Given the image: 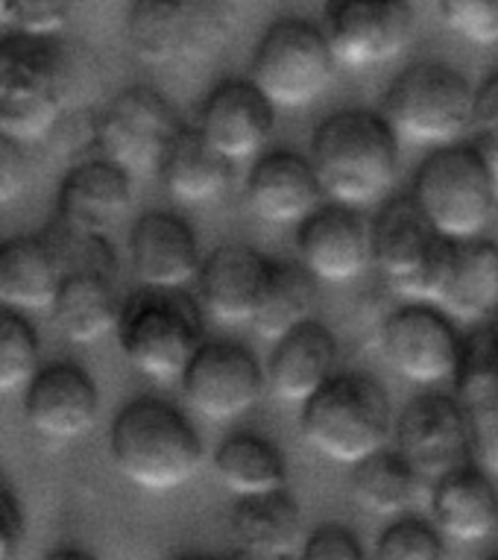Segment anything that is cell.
I'll list each match as a JSON object with an SVG mask.
<instances>
[{
	"instance_id": "obj_33",
	"label": "cell",
	"mask_w": 498,
	"mask_h": 560,
	"mask_svg": "<svg viewBox=\"0 0 498 560\" xmlns=\"http://www.w3.org/2000/svg\"><path fill=\"white\" fill-rule=\"evenodd\" d=\"M214 472L235 497L285 487L287 464L276 443L259 434H232L214 452Z\"/></svg>"
},
{
	"instance_id": "obj_24",
	"label": "cell",
	"mask_w": 498,
	"mask_h": 560,
	"mask_svg": "<svg viewBox=\"0 0 498 560\" xmlns=\"http://www.w3.org/2000/svg\"><path fill=\"white\" fill-rule=\"evenodd\" d=\"M240 558H287L303 546V508L287 487L238 497L229 511Z\"/></svg>"
},
{
	"instance_id": "obj_43",
	"label": "cell",
	"mask_w": 498,
	"mask_h": 560,
	"mask_svg": "<svg viewBox=\"0 0 498 560\" xmlns=\"http://www.w3.org/2000/svg\"><path fill=\"white\" fill-rule=\"evenodd\" d=\"M472 148L478 150V156L484 159V165H487L489 176H493V183H496L498 188V127L475 129V141H472Z\"/></svg>"
},
{
	"instance_id": "obj_25",
	"label": "cell",
	"mask_w": 498,
	"mask_h": 560,
	"mask_svg": "<svg viewBox=\"0 0 498 560\" xmlns=\"http://www.w3.org/2000/svg\"><path fill=\"white\" fill-rule=\"evenodd\" d=\"M337 364V340L320 320H305L276 340L268 364V385L278 402L303 405Z\"/></svg>"
},
{
	"instance_id": "obj_14",
	"label": "cell",
	"mask_w": 498,
	"mask_h": 560,
	"mask_svg": "<svg viewBox=\"0 0 498 560\" xmlns=\"http://www.w3.org/2000/svg\"><path fill=\"white\" fill-rule=\"evenodd\" d=\"M396 450L414 464L423 481H437L470 464L475 434L461 396H414L396 420Z\"/></svg>"
},
{
	"instance_id": "obj_20",
	"label": "cell",
	"mask_w": 498,
	"mask_h": 560,
	"mask_svg": "<svg viewBox=\"0 0 498 560\" xmlns=\"http://www.w3.org/2000/svg\"><path fill=\"white\" fill-rule=\"evenodd\" d=\"M323 194L315 162L287 150L264 153L244 183L249 212L268 223H303L323 206Z\"/></svg>"
},
{
	"instance_id": "obj_18",
	"label": "cell",
	"mask_w": 498,
	"mask_h": 560,
	"mask_svg": "<svg viewBox=\"0 0 498 560\" xmlns=\"http://www.w3.org/2000/svg\"><path fill=\"white\" fill-rule=\"evenodd\" d=\"M132 179L106 156L74 165L56 191V221L76 232L109 235L132 209Z\"/></svg>"
},
{
	"instance_id": "obj_3",
	"label": "cell",
	"mask_w": 498,
	"mask_h": 560,
	"mask_svg": "<svg viewBox=\"0 0 498 560\" xmlns=\"http://www.w3.org/2000/svg\"><path fill=\"white\" fill-rule=\"evenodd\" d=\"M299 408L303 441L323 458L349 467L381 450L396 425L384 385L360 370L332 373Z\"/></svg>"
},
{
	"instance_id": "obj_11",
	"label": "cell",
	"mask_w": 498,
	"mask_h": 560,
	"mask_svg": "<svg viewBox=\"0 0 498 560\" xmlns=\"http://www.w3.org/2000/svg\"><path fill=\"white\" fill-rule=\"evenodd\" d=\"M182 127L179 112L165 94L150 85H132L115 94L97 115L94 148L127 174L153 176Z\"/></svg>"
},
{
	"instance_id": "obj_6",
	"label": "cell",
	"mask_w": 498,
	"mask_h": 560,
	"mask_svg": "<svg viewBox=\"0 0 498 560\" xmlns=\"http://www.w3.org/2000/svg\"><path fill=\"white\" fill-rule=\"evenodd\" d=\"M229 0H135L127 15L132 54L147 65L205 62L229 45Z\"/></svg>"
},
{
	"instance_id": "obj_5",
	"label": "cell",
	"mask_w": 498,
	"mask_h": 560,
	"mask_svg": "<svg viewBox=\"0 0 498 560\" xmlns=\"http://www.w3.org/2000/svg\"><path fill=\"white\" fill-rule=\"evenodd\" d=\"M369 256L396 294L437 303L452 276L454 241L437 230L416 197H390L369 230Z\"/></svg>"
},
{
	"instance_id": "obj_28",
	"label": "cell",
	"mask_w": 498,
	"mask_h": 560,
	"mask_svg": "<svg viewBox=\"0 0 498 560\" xmlns=\"http://www.w3.org/2000/svg\"><path fill=\"white\" fill-rule=\"evenodd\" d=\"M62 279L66 270L45 232L3 241L0 303L15 308H50Z\"/></svg>"
},
{
	"instance_id": "obj_29",
	"label": "cell",
	"mask_w": 498,
	"mask_h": 560,
	"mask_svg": "<svg viewBox=\"0 0 498 560\" xmlns=\"http://www.w3.org/2000/svg\"><path fill=\"white\" fill-rule=\"evenodd\" d=\"M232 159L209 144L197 127H182L158 167L162 185L182 202H209L232 185Z\"/></svg>"
},
{
	"instance_id": "obj_19",
	"label": "cell",
	"mask_w": 498,
	"mask_h": 560,
	"mask_svg": "<svg viewBox=\"0 0 498 560\" xmlns=\"http://www.w3.org/2000/svg\"><path fill=\"white\" fill-rule=\"evenodd\" d=\"M296 249L299 261L329 285L352 282L372 258L367 226L346 202H329L308 214L296 232Z\"/></svg>"
},
{
	"instance_id": "obj_12",
	"label": "cell",
	"mask_w": 498,
	"mask_h": 560,
	"mask_svg": "<svg viewBox=\"0 0 498 560\" xmlns=\"http://www.w3.org/2000/svg\"><path fill=\"white\" fill-rule=\"evenodd\" d=\"M323 30L346 68H379L407 50L416 12L407 0H325Z\"/></svg>"
},
{
	"instance_id": "obj_4",
	"label": "cell",
	"mask_w": 498,
	"mask_h": 560,
	"mask_svg": "<svg viewBox=\"0 0 498 560\" xmlns=\"http://www.w3.org/2000/svg\"><path fill=\"white\" fill-rule=\"evenodd\" d=\"M203 305L182 288H141L123 300L118 320L120 352L153 382L182 378L188 361L203 347Z\"/></svg>"
},
{
	"instance_id": "obj_9",
	"label": "cell",
	"mask_w": 498,
	"mask_h": 560,
	"mask_svg": "<svg viewBox=\"0 0 498 560\" xmlns=\"http://www.w3.org/2000/svg\"><path fill=\"white\" fill-rule=\"evenodd\" d=\"M414 197L446 238H475L496 214L498 188L475 148H446L425 156L414 176Z\"/></svg>"
},
{
	"instance_id": "obj_36",
	"label": "cell",
	"mask_w": 498,
	"mask_h": 560,
	"mask_svg": "<svg viewBox=\"0 0 498 560\" xmlns=\"http://www.w3.org/2000/svg\"><path fill=\"white\" fill-rule=\"evenodd\" d=\"M376 555L381 560H443V532L419 516H402L379 534Z\"/></svg>"
},
{
	"instance_id": "obj_39",
	"label": "cell",
	"mask_w": 498,
	"mask_h": 560,
	"mask_svg": "<svg viewBox=\"0 0 498 560\" xmlns=\"http://www.w3.org/2000/svg\"><path fill=\"white\" fill-rule=\"evenodd\" d=\"M305 560H364L358 534L346 525L325 523L317 525L315 532L303 540Z\"/></svg>"
},
{
	"instance_id": "obj_34",
	"label": "cell",
	"mask_w": 498,
	"mask_h": 560,
	"mask_svg": "<svg viewBox=\"0 0 498 560\" xmlns=\"http://www.w3.org/2000/svg\"><path fill=\"white\" fill-rule=\"evenodd\" d=\"M38 349L36 326L15 305H0V394L27 387L38 370Z\"/></svg>"
},
{
	"instance_id": "obj_42",
	"label": "cell",
	"mask_w": 498,
	"mask_h": 560,
	"mask_svg": "<svg viewBox=\"0 0 498 560\" xmlns=\"http://www.w3.org/2000/svg\"><path fill=\"white\" fill-rule=\"evenodd\" d=\"M493 127H498V71L475 89V103H472V129Z\"/></svg>"
},
{
	"instance_id": "obj_10",
	"label": "cell",
	"mask_w": 498,
	"mask_h": 560,
	"mask_svg": "<svg viewBox=\"0 0 498 560\" xmlns=\"http://www.w3.org/2000/svg\"><path fill=\"white\" fill-rule=\"evenodd\" d=\"M334 62L323 27L305 19H278L256 45L249 80L276 103V109H299L329 89Z\"/></svg>"
},
{
	"instance_id": "obj_46",
	"label": "cell",
	"mask_w": 498,
	"mask_h": 560,
	"mask_svg": "<svg viewBox=\"0 0 498 560\" xmlns=\"http://www.w3.org/2000/svg\"><path fill=\"white\" fill-rule=\"evenodd\" d=\"M0 273H3V241H0Z\"/></svg>"
},
{
	"instance_id": "obj_8",
	"label": "cell",
	"mask_w": 498,
	"mask_h": 560,
	"mask_svg": "<svg viewBox=\"0 0 498 560\" xmlns=\"http://www.w3.org/2000/svg\"><path fill=\"white\" fill-rule=\"evenodd\" d=\"M470 80L443 62L405 68L384 94V118L414 144H452L472 127Z\"/></svg>"
},
{
	"instance_id": "obj_30",
	"label": "cell",
	"mask_w": 498,
	"mask_h": 560,
	"mask_svg": "<svg viewBox=\"0 0 498 560\" xmlns=\"http://www.w3.org/2000/svg\"><path fill=\"white\" fill-rule=\"evenodd\" d=\"M449 317L478 323L498 312V244L489 238L454 241L452 276L437 300Z\"/></svg>"
},
{
	"instance_id": "obj_7",
	"label": "cell",
	"mask_w": 498,
	"mask_h": 560,
	"mask_svg": "<svg viewBox=\"0 0 498 560\" xmlns=\"http://www.w3.org/2000/svg\"><path fill=\"white\" fill-rule=\"evenodd\" d=\"M62 115L56 38L24 33L0 38V132L24 144L45 141Z\"/></svg>"
},
{
	"instance_id": "obj_15",
	"label": "cell",
	"mask_w": 498,
	"mask_h": 560,
	"mask_svg": "<svg viewBox=\"0 0 498 560\" xmlns=\"http://www.w3.org/2000/svg\"><path fill=\"white\" fill-rule=\"evenodd\" d=\"M179 382L185 399L197 413L223 423L247 413L259 402L268 373L247 347L232 340H214L197 349Z\"/></svg>"
},
{
	"instance_id": "obj_32",
	"label": "cell",
	"mask_w": 498,
	"mask_h": 560,
	"mask_svg": "<svg viewBox=\"0 0 498 560\" xmlns=\"http://www.w3.org/2000/svg\"><path fill=\"white\" fill-rule=\"evenodd\" d=\"M352 497L369 514H402L419 493L423 476L399 450H376L352 464Z\"/></svg>"
},
{
	"instance_id": "obj_1",
	"label": "cell",
	"mask_w": 498,
	"mask_h": 560,
	"mask_svg": "<svg viewBox=\"0 0 498 560\" xmlns=\"http://www.w3.org/2000/svg\"><path fill=\"white\" fill-rule=\"evenodd\" d=\"M109 452L127 481L150 493L188 485L203 467V441L176 405L139 396L115 413Z\"/></svg>"
},
{
	"instance_id": "obj_16",
	"label": "cell",
	"mask_w": 498,
	"mask_h": 560,
	"mask_svg": "<svg viewBox=\"0 0 498 560\" xmlns=\"http://www.w3.org/2000/svg\"><path fill=\"white\" fill-rule=\"evenodd\" d=\"M100 417V390L76 364L56 361L38 368L24 387V420L38 438L54 443L76 441Z\"/></svg>"
},
{
	"instance_id": "obj_2",
	"label": "cell",
	"mask_w": 498,
	"mask_h": 560,
	"mask_svg": "<svg viewBox=\"0 0 498 560\" xmlns=\"http://www.w3.org/2000/svg\"><path fill=\"white\" fill-rule=\"evenodd\" d=\"M311 162L334 202L367 206L393 191L399 136L379 112L343 109L320 120L311 136Z\"/></svg>"
},
{
	"instance_id": "obj_44",
	"label": "cell",
	"mask_w": 498,
	"mask_h": 560,
	"mask_svg": "<svg viewBox=\"0 0 498 560\" xmlns=\"http://www.w3.org/2000/svg\"><path fill=\"white\" fill-rule=\"evenodd\" d=\"M47 558H54V560H88L92 555H88V551H83V549H66V546H62V549L50 551Z\"/></svg>"
},
{
	"instance_id": "obj_17",
	"label": "cell",
	"mask_w": 498,
	"mask_h": 560,
	"mask_svg": "<svg viewBox=\"0 0 498 560\" xmlns=\"http://www.w3.org/2000/svg\"><path fill=\"white\" fill-rule=\"evenodd\" d=\"M276 127V103L252 80H226L205 97L197 129L232 162L264 150Z\"/></svg>"
},
{
	"instance_id": "obj_38",
	"label": "cell",
	"mask_w": 498,
	"mask_h": 560,
	"mask_svg": "<svg viewBox=\"0 0 498 560\" xmlns=\"http://www.w3.org/2000/svg\"><path fill=\"white\" fill-rule=\"evenodd\" d=\"M76 0H7L3 21L15 33L36 38H56L74 15Z\"/></svg>"
},
{
	"instance_id": "obj_45",
	"label": "cell",
	"mask_w": 498,
	"mask_h": 560,
	"mask_svg": "<svg viewBox=\"0 0 498 560\" xmlns=\"http://www.w3.org/2000/svg\"><path fill=\"white\" fill-rule=\"evenodd\" d=\"M7 15V0H0V19Z\"/></svg>"
},
{
	"instance_id": "obj_37",
	"label": "cell",
	"mask_w": 498,
	"mask_h": 560,
	"mask_svg": "<svg viewBox=\"0 0 498 560\" xmlns=\"http://www.w3.org/2000/svg\"><path fill=\"white\" fill-rule=\"evenodd\" d=\"M452 33L472 45H498V0H434Z\"/></svg>"
},
{
	"instance_id": "obj_31",
	"label": "cell",
	"mask_w": 498,
	"mask_h": 560,
	"mask_svg": "<svg viewBox=\"0 0 498 560\" xmlns=\"http://www.w3.org/2000/svg\"><path fill=\"white\" fill-rule=\"evenodd\" d=\"M317 282L320 279L303 261H273L259 308L252 314V326L259 331V338L276 343L299 323L311 320L317 300H320Z\"/></svg>"
},
{
	"instance_id": "obj_26",
	"label": "cell",
	"mask_w": 498,
	"mask_h": 560,
	"mask_svg": "<svg viewBox=\"0 0 498 560\" xmlns=\"http://www.w3.org/2000/svg\"><path fill=\"white\" fill-rule=\"evenodd\" d=\"M431 516L449 540H487L498 532L496 485L470 460L431 481Z\"/></svg>"
},
{
	"instance_id": "obj_21",
	"label": "cell",
	"mask_w": 498,
	"mask_h": 560,
	"mask_svg": "<svg viewBox=\"0 0 498 560\" xmlns=\"http://www.w3.org/2000/svg\"><path fill=\"white\" fill-rule=\"evenodd\" d=\"M132 273L147 288H185L197 279L203 256L191 223L174 212H144L130 232Z\"/></svg>"
},
{
	"instance_id": "obj_22",
	"label": "cell",
	"mask_w": 498,
	"mask_h": 560,
	"mask_svg": "<svg viewBox=\"0 0 498 560\" xmlns=\"http://www.w3.org/2000/svg\"><path fill=\"white\" fill-rule=\"evenodd\" d=\"M270 265L268 256L244 244H223L209 253L197 273L203 312L223 326L252 323Z\"/></svg>"
},
{
	"instance_id": "obj_13",
	"label": "cell",
	"mask_w": 498,
	"mask_h": 560,
	"mask_svg": "<svg viewBox=\"0 0 498 560\" xmlns=\"http://www.w3.org/2000/svg\"><path fill=\"white\" fill-rule=\"evenodd\" d=\"M381 355L399 376L416 385H440L458 376L463 338L449 314L428 303L402 305L381 323Z\"/></svg>"
},
{
	"instance_id": "obj_35",
	"label": "cell",
	"mask_w": 498,
	"mask_h": 560,
	"mask_svg": "<svg viewBox=\"0 0 498 560\" xmlns=\"http://www.w3.org/2000/svg\"><path fill=\"white\" fill-rule=\"evenodd\" d=\"M56 65H59V92L66 103V115H83L103 94L100 59L92 47L56 42Z\"/></svg>"
},
{
	"instance_id": "obj_27",
	"label": "cell",
	"mask_w": 498,
	"mask_h": 560,
	"mask_svg": "<svg viewBox=\"0 0 498 560\" xmlns=\"http://www.w3.org/2000/svg\"><path fill=\"white\" fill-rule=\"evenodd\" d=\"M118 276L100 270H74L66 273L50 314L56 329L74 343H97L109 331L118 329L120 320Z\"/></svg>"
},
{
	"instance_id": "obj_23",
	"label": "cell",
	"mask_w": 498,
	"mask_h": 560,
	"mask_svg": "<svg viewBox=\"0 0 498 560\" xmlns=\"http://www.w3.org/2000/svg\"><path fill=\"white\" fill-rule=\"evenodd\" d=\"M458 396L472 420L475 450L487 467L498 469V312L478 320V329L463 338Z\"/></svg>"
},
{
	"instance_id": "obj_41",
	"label": "cell",
	"mask_w": 498,
	"mask_h": 560,
	"mask_svg": "<svg viewBox=\"0 0 498 560\" xmlns=\"http://www.w3.org/2000/svg\"><path fill=\"white\" fill-rule=\"evenodd\" d=\"M21 537H24V508L19 502V493L0 472V560L15 555Z\"/></svg>"
},
{
	"instance_id": "obj_40",
	"label": "cell",
	"mask_w": 498,
	"mask_h": 560,
	"mask_svg": "<svg viewBox=\"0 0 498 560\" xmlns=\"http://www.w3.org/2000/svg\"><path fill=\"white\" fill-rule=\"evenodd\" d=\"M29 179V162L24 141L0 132V206L19 200Z\"/></svg>"
}]
</instances>
